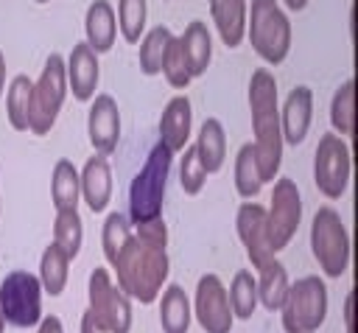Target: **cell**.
<instances>
[{
  "label": "cell",
  "mask_w": 358,
  "mask_h": 333,
  "mask_svg": "<svg viewBox=\"0 0 358 333\" xmlns=\"http://www.w3.org/2000/svg\"><path fill=\"white\" fill-rule=\"evenodd\" d=\"M249 118H252V148L263 185L277 179L282 162V129H280V101L277 78L268 67H257L249 78Z\"/></svg>",
  "instance_id": "6da1fadb"
},
{
  "label": "cell",
  "mask_w": 358,
  "mask_h": 333,
  "mask_svg": "<svg viewBox=\"0 0 358 333\" xmlns=\"http://www.w3.org/2000/svg\"><path fill=\"white\" fill-rule=\"evenodd\" d=\"M112 266H115V285L129 299H137L143 305H151L159 297V291L165 288L168 271H171L168 252L148 246L137 241L134 235L123 243Z\"/></svg>",
  "instance_id": "7a4b0ae2"
},
{
  "label": "cell",
  "mask_w": 358,
  "mask_h": 333,
  "mask_svg": "<svg viewBox=\"0 0 358 333\" xmlns=\"http://www.w3.org/2000/svg\"><path fill=\"white\" fill-rule=\"evenodd\" d=\"M173 154L157 140L143 162V168L131 176L129 182V224H143L162 218V204H165V185H168V171H171Z\"/></svg>",
  "instance_id": "3957f363"
},
{
  "label": "cell",
  "mask_w": 358,
  "mask_h": 333,
  "mask_svg": "<svg viewBox=\"0 0 358 333\" xmlns=\"http://www.w3.org/2000/svg\"><path fill=\"white\" fill-rule=\"evenodd\" d=\"M249 45L266 64H282L291 50V20L277 0H252L246 22Z\"/></svg>",
  "instance_id": "277c9868"
},
{
  "label": "cell",
  "mask_w": 358,
  "mask_h": 333,
  "mask_svg": "<svg viewBox=\"0 0 358 333\" xmlns=\"http://www.w3.org/2000/svg\"><path fill=\"white\" fill-rule=\"evenodd\" d=\"M285 333H316L327 319V285L316 274H305L288 283V294L280 305Z\"/></svg>",
  "instance_id": "5b68a950"
},
{
  "label": "cell",
  "mask_w": 358,
  "mask_h": 333,
  "mask_svg": "<svg viewBox=\"0 0 358 333\" xmlns=\"http://www.w3.org/2000/svg\"><path fill=\"white\" fill-rule=\"evenodd\" d=\"M67 98V76H64V56L50 53L42 64L39 78L31 84V106H28V132L45 137Z\"/></svg>",
  "instance_id": "8992f818"
},
{
  "label": "cell",
  "mask_w": 358,
  "mask_h": 333,
  "mask_svg": "<svg viewBox=\"0 0 358 333\" xmlns=\"http://www.w3.org/2000/svg\"><path fill=\"white\" fill-rule=\"evenodd\" d=\"M310 252L327 277H341L350 266V232L330 204H322L310 221Z\"/></svg>",
  "instance_id": "52a82bcc"
},
{
  "label": "cell",
  "mask_w": 358,
  "mask_h": 333,
  "mask_svg": "<svg viewBox=\"0 0 358 333\" xmlns=\"http://www.w3.org/2000/svg\"><path fill=\"white\" fill-rule=\"evenodd\" d=\"M90 316L101 333H129L131 330V299L115 285L106 266H95L87 283Z\"/></svg>",
  "instance_id": "ba28073f"
},
{
  "label": "cell",
  "mask_w": 358,
  "mask_h": 333,
  "mask_svg": "<svg viewBox=\"0 0 358 333\" xmlns=\"http://www.w3.org/2000/svg\"><path fill=\"white\" fill-rule=\"evenodd\" d=\"M0 313L6 325L36 327L42 319V285L34 271L14 269L0 283Z\"/></svg>",
  "instance_id": "9c48e42d"
},
{
  "label": "cell",
  "mask_w": 358,
  "mask_h": 333,
  "mask_svg": "<svg viewBox=\"0 0 358 333\" xmlns=\"http://www.w3.org/2000/svg\"><path fill=\"white\" fill-rule=\"evenodd\" d=\"M352 173V154L344 137L324 132L313 154V182L324 199H341Z\"/></svg>",
  "instance_id": "30bf717a"
},
{
  "label": "cell",
  "mask_w": 358,
  "mask_h": 333,
  "mask_svg": "<svg viewBox=\"0 0 358 333\" xmlns=\"http://www.w3.org/2000/svg\"><path fill=\"white\" fill-rule=\"evenodd\" d=\"M302 221V196L291 176H277L271 185V204L266 207V235L268 246L277 255L291 243Z\"/></svg>",
  "instance_id": "8fae6325"
},
{
  "label": "cell",
  "mask_w": 358,
  "mask_h": 333,
  "mask_svg": "<svg viewBox=\"0 0 358 333\" xmlns=\"http://www.w3.org/2000/svg\"><path fill=\"white\" fill-rule=\"evenodd\" d=\"M190 311L196 313L204 333H232V311L227 302V288L218 274H201L196 283V294L190 302Z\"/></svg>",
  "instance_id": "7c38bea8"
},
{
  "label": "cell",
  "mask_w": 358,
  "mask_h": 333,
  "mask_svg": "<svg viewBox=\"0 0 358 333\" xmlns=\"http://www.w3.org/2000/svg\"><path fill=\"white\" fill-rule=\"evenodd\" d=\"M87 137H90L95 154H101V157L115 154V148L120 143V106H117L115 95L98 92L92 98V106L87 112Z\"/></svg>",
  "instance_id": "4fadbf2b"
},
{
  "label": "cell",
  "mask_w": 358,
  "mask_h": 333,
  "mask_svg": "<svg viewBox=\"0 0 358 333\" xmlns=\"http://www.w3.org/2000/svg\"><path fill=\"white\" fill-rule=\"evenodd\" d=\"M235 229H238V238H241L246 257L255 269L274 257V252L268 246V235H266V207L260 201H252V199L241 201V207L235 213Z\"/></svg>",
  "instance_id": "5bb4252c"
},
{
  "label": "cell",
  "mask_w": 358,
  "mask_h": 333,
  "mask_svg": "<svg viewBox=\"0 0 358 333\" xmlns=\"http://www.w3.org/2000/svg\"><path fill=\"white\" fill-rule=\"evenodd\" d=\"M310 120H313V90L308 84H296V87H291V92L285 95V101L280 106L282 143L299 146L308 137Z\"/></svg>",
  "instance_id": "9a60e30c"
},
{
  "label": "cell",
  "mask_w": 358,
  "mask_h": 333,
  "mask_svg": "<svg viewBox=\"0 0 358 333\" xmlns=\"http://www.w3.org/2000/svg\"><path fill=\"white\" fill-rule=\"evenodd\" d=\"M64 76H67V90L73 92L76 101H81V104L92 101V92L98 87V76H101L98 53L87 42H76L70 56L64 59Z\"/></svg>",
  "instance_id": "2e32d148"
},
{
  "label": "cell",
  "mask_w": 358,
  "mask_h": 333,
  "mask_svg": "<svg viewBox=\"0 0 358 333\" xmlns=\"http://www.w3.org/2000/svg\"><path fill=\"white\" fill-rule=\"evenodd\" d=\"M190 129H193V106H190V98L185 92H179L165 104V109L159 115V143L171 154H176L187 146Z\"/></svg>",
  "instance_id": "e0dca14e"
},
{
  "label": "cell",
  "mask_w": 358,
  "mask_h": 333,
  "mask_svg": "<svg viewBox=\"0 0 358 333\" xmlns=\"http://www.w3.org/2000/svg\"><path fill=\"white\" fill-rule=\"evenodd\" d=\"M78 185H81V199L92 213H103L109 199H112V165L109 157L92 154L84 168L78 171Z\"/></svg>",
  "instance_id": "ac0fdd59"
},
{
  "label": "cell",
  "mask_w": 358,
  "mask_h": 333,
  "mask_svg": "<svg viewBox=\"0 0 358 333\" xmlns=\"http://www.w3.org/2000/svg\"><path fill=\"white\" fill-rule=\"evenodd\" d=\"M84 34H87V45L95 53H106L115 45L117 36V17L109 0H92L87 6L84 14Z\"/></svg>",
  "instance_id": "d6986e66"
},
{
  "label": "cell",
  "mask_w": 358,
  "mask_h": 333,
  "mask_svg": "<svg viewBox=\"0 0 358 333\" xmlns=\"http://www.w3.org/2000/svg\"><path fill=\"white\" fill-rule=\"evenodd\" d=\"M215 31L227 48H238L246 36V0H207Z\"/></svg>",
  "instance_id": "ffe728a7"
},
{
  "label": "cell",
  "mask_w": 358,
  "mask_h": 333,
  "mask_svg": "<svg viewBox=\"0 0 358 333\" xmlns=\"http://www.w3.org/2000/svg\"><path fill=\"white\" fill-rule=\"evenodd\" d=\"M196 157L201 162V168L207 173H215L221 165H224V157H227V132L221 126L218 118H204L199 134H196Z\"/></svg>",
  "instance_id": "44dd1931"
},
{
  "label": "cell",
  "mask_w": 358,
  "mask_h": 333,
  "mask_svg": "<svg viewBox=\"0 0 358 333\" xmlns=\"http://www.w3.org/2000/svg\"><path fill=\"white\" fill-rule=\"evenodd\" d=\"M179 42H182V50H185V59H187L190 78L204 76L207 67H210V56H213V42H210L207 25L201 20H190L187 28L182 31Z\"/></svg>",
  "instance_id": "7402d4cb"
},
{
  "label": "cell",
  "mask_w": 358,
  "mask_h": 333,
  "mask_svg": "<svg viewBox=\"0 0 358 333\" xmlns=\"http://www.w3.org/2000/svg\"><path fill=\"white\" fill-rule=\"evenodd\" d=\"M288 271L285 266L271 257L266 260L263 266H257V277H255V285H257V302L266 308V311H280L285 294H288Z\"/></svg>",
  "instance_id": "603a6c76"
},
{
  "label": "cell",
  "mask_w": 358,
  "mask_h": 333,
  "mask_svg": "<svg viewBox=\"0 0 358 333\" xmlns=\"http://www.w3.org/2000/svg\"><path fill=\"white\" fill-rule=\"evenodd\" d=\"M190 299L182 285L171 283L159 294V325L162 333H187L190 330Z\"/></svg>",
  "instance_id": "cb8c5ba5"
},
{
  "label": "cell",
  "mask_w": 358,
  "mask_h": 333,
  "mask_svg": "<svg viewBox=\"0 0 358 333\" xmlns=\"http://www.w3.org/2000/svg\"><path fill=\"white\" fill-rule=\"evenodd\" d=\"M36 277H39V285L48 297H59L67 288V277H70V257L64 255V249H59L56 243H48L42 249Z\"/></svg>",
  "instance_id": "d4e9b609"
},
{
  "label": "cell",
  "mask_w": 358,
  "mask_h": 333,
  "mask_svg": "<svg viewBox=\"0 0 358 333\" xmlns=\"http://www.w3.org/2000/svg\"><path fill=\"white\" fill-rule=\"evenodd\" d=\"M50 199H53V207H56V210L78 207V199H81L78 171H76V165H73L67 157L56 160V165H53V176H50Z\"/></svg>",
  "instance_id": "484cf974"
},
{
  "label": "cell",
  "mask_w": 358,
  "mask_h": 333,
  "mask_svg": "<svg viewBox=\"0 0 358 333\" xmlns=\"http://www.w3.org/2000/svg\"><path fill=\"white\" fill-rule=\"evenodd\" d=\"M173 39L168 25H154L145 36H140V50H137V67L143 76H159L162 59L168 50V42Z\"/></svg>",
  "instance_id": "4316f807"
},
{
  "label": "cell",
  "mask_w": 358,
  "mask_h": 333,
  "mask_svg": "<svg viewBox=\"0 0 358 333\" xmlns=\"http://www.w3.org/2000/svg\"><path fill=\"white\" fill-rule=\"evenodd\" d=\"M81 241H84V224L78 215V207L70 210H56V221H53V243L59 249H64V255L73 260L81 252Z\"/></svg>",
  "instance_id": "83f0119b"
},
{
  "label": "cell",
  "mask_w": 358,
  "mask_h": 333,
  "mask_svg": "<svg viewBox=\"0 0 358 333\" xmlns=\"http://www.w3.org/2000/svg\"><path fill=\"white\" fill-rule=\"evenodd\" d=\"M227 302H229L232 316L252 319V313L257 308V285H255V274L249 269L235 271V277L229 283V291H227Z\"/></svg>",
  "instance_id": "f1b7e54d"
},
{
  "label": "cell",
  "mask_w": 358,
  "mask_h": 333,
  "mask_svg": "<svg viewBox=\"0 0 358 333\" xmlns=\"http://www.w3.org/2000/svg\"><path fill=\"white\" fill-rule=\"evenodd\" d=\"M330 123L338 137L355 132V78H347L330 98Z\"/></svg>",
  "instance_id": "f546056e"
},
{
  "label": "cell",
  "mask_w": 358,
  "mask_h": 333,
  "mask_svg": "<svg viewBox=\"0 0 358 333\" xmlns=\"http://www.w3.org/2000/svg\"><path fill=\"white\" fill-rule=\"evenodd\" d=\"M31 78L25 73L14 76L8 90H6V115L8 123L17 132H28V106H31Z\"/></svg>",
  "instance_id": "4dcf8cb0"
},
{
  "label": "cell",
  "mask_w": 358,
  "mask_h": 333,
  "mask_svg": "<svg viewBox=\"0 0 358 333\" xmlns=\"http://www.w3.org/2000/svg\"><path fill=\"white\" fill-rule=\"evenodd\" d=\"M263 187L260 171H257V160H255V148L252 143H243L235 154V190L241 199H255Z\"/></svg>",
  "instance_id": "1f68e13d"
},
{
  "label": "cell",
  "mask_w": 358,
  "mask_h": 333,
  "mask_svg": "<svg viewBox=\"0 0 358 333\" xmlns=\"http://www.w3.org/2000/svg\"><path fill=\"white\" fill-rule=\"evenodd\" d=\"M117 34L129 45H137L143 31H145V17H148V3L145 0H117Z\"/></svg>",
  "instance_id": "d6a6232c"
},
{
  "label": "cell",
  "mask_w": 358,
  "mask_h": 333,
  "mask_svg": "<svg viewBox=\"0 0 358 333\" xmlns=\"http://www.w3.org/2000/svg\"><path fill=\"white\" fill-rule=\"evenodd\" d=\"M131 238V224H129V218L123 215V213H109L106 218H103V229H101V249H103V257H106V263L112 266L115 263V257H117V252L123 249V243Z\"/></svg>",
  "instance_id": "836d02e7"
},
{
  "label": "cell",
  "mask_w": 358,
  "mask_h": 333,
  "mask_svg": "<svg viewBox=\"0 0 358 333\" xmlns=\"http://www.w3.org/2000/svg\"><path fill=\"white\" fill-rule=\"evenodd\" d=\"M165 78H168V84L173 87V90H185L187 84H190V70H187V59H185V50H182V42H179V36H173L171 42H168V50H165V59H162V70H159Z\"/></svg>",
  "instance_id": "e575fe53"
},
{
  "label": "cell",
  "mask_w": 358,
  "mask_h": 333,
  "mask_svg": "<svg viewBox=\"0 0 358 333\" xmlns=\"http://www.w3.org/2000/svg\"><path fill=\"white\" fill-rule=\"evenodd\" d=\"M204 182H207V171L201 168V162L196 157V148L187 146L182 151V162H179V185L187 196H196V193H201Z\"/></svg>",
  "instance_id": "d590c367"
},
{
  "label": "cell",
  "mask_w": 358,
  "mask_h": 333,
  "mask_svg": "<svg viewBox=\"0 0 358 333\" xmlns=\"http://www.w3.org/2000/svg\"><path fill=\"white\" fill-rule=\"evenodd\" d=\"M131 235L148 246H157V249H165L168 246V227L162 218H154V221H143V224H134Z\"/></svg>",
  "instance_id": "8d00e7d4"
},
{
  "label": "cell",
  "mask_w": 358,
  "mask_h": 333,
  "mask_svg": "<svg viewBox=\"0 0 358 333\" xmlns=\"http://www.w3.org/2000/svg\"><path fill=\"white\" fill-rule=\"evenodd\" d=\"M36 333H64V325H62V319L56 313H48V316L39 319Z\"/></svg>",
  "instance_id": "74e56055"
},
{
  "label": "cell",
  "mask_w": 358,
  "mask_h": 333,
  "mask_svg": "<svg viewBox=\"0 0 358 333\" xmlns=\"http://www.w3.org/2000/svg\"><path fill=\"white\" fill-rule=\"evenodd\" d=\"M352 308H355V294L350 291V294H347V302H344V322H347V333H355V327H352Z\"/></svg>",
  "instance_id": "f35d334b"
},
{
  "label": "cell",
  "mask_w": 358,
  "mask_h": 333,
  "mask_svg": "<svg viewBox=\"0 0 358 333\" xmlns=\"http://www.w3.org/2000/svg\"><path fill=\"white\" fill-rule=\"evenodd\" d=\"M81 333H101V330H98V325L92 322L90 311H84V316H81Z\"/></svg>",
  "instance_id": "ab89813d"
},
{
  "label": "cell",
  "mask_w": 358,
  "mask_h": 333,
  "mask_svg": "<svg viewBox=\"0 0 358 333\" xmlns=\"http://www.w3.org/2000/svg\"><path fill=\"white\" fill-rule=\"evenodd\" d=\"M3 87H6V56L0 50V98H3Z\"/></svg>",
  "instance_id": "60d3db41"
},
{
  "label": "cell",
  "mask_w": 358,
  "mask_h": 333,
  "mask_svg": "<svg viewBox=\"0 0 358 333\" xmlns=\"http://www.w3.org/2000/svg\"><path fill=\"white\" fill-rule=\"evenodd\" d=\"M282 3H285L291 11H302V8L308 6V0H282Z\"/></svg>",
  "instance_id": "b9f144b4"
},
{
  "label": "cell",
  "mask_w": 358,
  "mask_h": 333,
  "mask_svg": "<svg viewBox=\"0 0 358 333\" xmlns=\"http://www.w3.org/2000/svg\"><path fill=\"white\" fill-rule=\"evenodd\" d=\"M0 333H6V319H3V313H0Z\"/></svg>",
  "instance_id": "7bdbcfd3"
},
{
  "label": "cell",
  "mask_w": 358,
  "mask_h": 333,
  "mask_svg": "<svg viewBox=\"0 0 358 333\" xmlns=\"http://www.w3.org/2000/svg\"><path fill=\"white\" fill-rule=\"evenodd\" d=\"M36 3H42V6H45V3H50V0H36Z\"/></svg>",
  "instance_id": "ee69618b"
}]
</instances>
